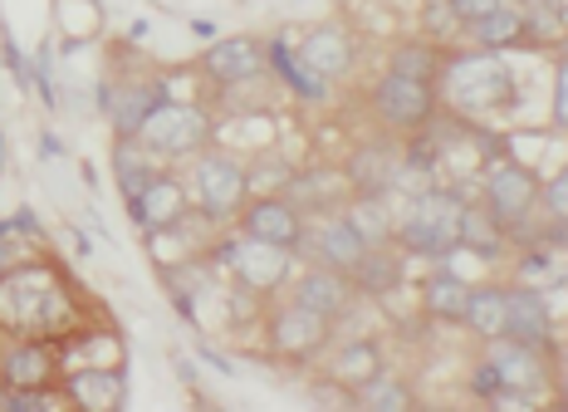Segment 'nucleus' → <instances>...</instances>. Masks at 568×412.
<instances>
[{"label":"nucleus","mask_w":568,"mask_h":412,"mask_svg":"<svg viewBox=\"0 0 568 412\" xmlns=\"http://www.w3.org/2000/svg\"><path fill=\"white\" fill-rule=\"evenodd\" d=\"M353 403L358 408H368V412H407V408H417V393H412V383L402 379V373H377V379H368L353 393Z\"/></svg>","instance_id":"473e14b6"},{"label":"nucleus","mask_w":568,"mask_h":412,"mask_svg":"<svg viewBox=\"0 0 568 412\" xmlns=\"http://www.w3.org/2000/svg\"><path fill=\"white\" fill-rule=\"evenodd\" d=\"M59 349L50 339H16L0 349V383L10 388V408H34L59 388Z\"/></svg>","instance_id":"1a4fd4ad"},{"label":"nucleus","mask_w":568,"mask_h":412,"mask_svg":"<svg viewBox=\"0 0 568 412\" xmlns=\"http://www.w3.org/2000/svg\"><path fill=\"white\" fill-rule=\"evenodd\" d=\"M284 197H290L294 207L304 211V217H328V211H343L348 207V197H353V187H348V177L338 172H324V168H314V172H294L290 182L280 187Z\"/></svg>","instance_id":"4be33fe9"},{"label":"nucleus","mask_w":568,"mask_h":412,"mask_svg":"<svg viewBox=\"0 0 568 412\" xmlns=\"http://www.w3.org/2000/svg\"><path fill=\"white\" fill-rule=\"evenodd\" d=\"M460 251L480 255V261H505V255L515 251L510 235H505V227L480 207V197L460 207Z\"/></svg>","instance_id":"bb28decb"},{"label":"nucleus","mask_w":568,"mask_h":412,"mask_svg":"<svg viewBox=\"0 0 568 412\" xmlns=\"http://www.w3.org/2000/svg\"><path fill=\"white\" fill-rule=\"evenodd\" d=\"M196 69L211 79L216 89H245L260 84L270 74V59H265V40L260 34H226V40L206 44L196 59Z\"/></svg>","instance_id":"2eb2a0df"},{"label":"nucleus","mask_w":568,"mask_h":412,"mask_svg":"<svg viewBox=\"0 0 568 412\" xmlns=\"http://www.w3.org/2000/svg\"><path fill=\"white\" fill-rule=\"evenodd\" d=\"M363 255H368V241L353 231V221L343 217V211H328V217H310V227H304V241H300V251H294V261L324 265V270H338V275H348V270L358 265Z\"/></svg>","instance_id":"f8f14e48"},{"label":"nucleus","mask_w":568,"mask_h":412,"mask_svg":"<svg viewBox=\"0 0 568 412\" xmlns=\"http://www.w3.org/2000/svg\"><path fill=\"white\" fill-rule=\"evenodd\" d=\"M343 177H348L353 197H393L402 187V138H368V143H358L348 152V162H343Z\"/></svg>","instance_id":"dca6fc26"},{"label":"nucleus","mask_w":568,"mask_h":412,"mask_svg":"<svg viewBox=\"0 0 568 412\" xmlns=\"http://www.w3.org/2000/svg\"><path fill=\"white\" fill-rule=\"evenodd\" d=\"M6 300H10V320H16L20 329H54L59 324V300L64 294L54 290V280L44 275L40 265H26L10 275L6 270Z\"/></svg>","instance_id":"f3484780"},{"label":"nucleus","mask_w":568,"mask_h":412,"mask_svg":"<svg viewBox=\"0 0 568 412\" xmlns=\"http://www.w3.org/2000/svg\"><path fill=\"white\" fill-rule=\"evenodd\" d=\"M436 93H442V109H452L456 118H470V123L510 113L519 103L515 69L495 50H476V44L470 50H446Z\"/></svg>","instance_id":"f257e3e1"},{"label":"nucleus","mask_w":568,"mask_h":412,"mask_svg":"<svg viewBox=\"0 0 568 412\" xmlns=\"http://www.w3.org/2000/svg\"><path fill=\"white\" fill-rule=\"evenodd\" d=\"M343 217L368 245H397V202L393 197H348Z\"/></svg>","instance_id":"7c9ffc66"},{"label":"nucleus","mask_w":568,"mask_h":412,"mask_svg":"<svg viewBox=\"0 0 568 412\" xmlns=\"http://www.w3.org/2000/svg\"><path fill=\"white\" fill-rule=\"evenodd\" d=\"M348 280L358 290V300H387L407 280V251L402 245H368V255L348 270Z\"/></svg>","instance_id":"b1692460"},{"label":"nucleus","mask_w":568,"mask_h":412,"mask_svg":"<svg viewBox=\"0 0 568 412\" xmlns=\"http://www.w3.org/2000/svg\"><path fill=\"white\" fill-rule=\"evenodd\" d=\"M318 363H324V383L338 388V393H348V398L387 369V363H383V344H377V339H363V334H353V339L334 334V344H328V353Z\"/></svg>","instance_id":"aec40b11"},{"label":"nucleus","mask_w":568,"mask_h":412,"mask_svg":"<svg viewBox=\"0 0 568 412\" xmlns=\"http://www.w3.org/2000/svg\"><path fill=\"white\" fill-rule=\"evenodd\" d=\"M211 138H216V118L211 109H201V103H186V99H168L152 109V118L142 123L138 143L152 152L158 162H192L196 152L211 148Z\"/></svg>","instance_id":"423d86ee"},{"label":"nucleus","mask_w":568,"mask_h":412,"mask_svg":"<svg viewBox=\"0 0 568 412\" xmlns=\"http://www.w3.org/2000/svg\"><path fill=\"white\" fill-rule=\"evenodd\" d=\"M265 59H270V74H275L300 103H328L334 84H328V79H318L314 69L300 59V50L284 40V34H270V40H265Z\"/></svg>","instance_id":"5701e85b"},{"label":"nucleus","mask_w":568,"mask_h":412,"mask_svg":"<svg viewBox=\"0 0 568 412\" xmlns=\"http://www.w3.org/2000/svg\"><path fill=\"white\" fill-rule=\"evenodd\" d=\"M460 207H466V197L456 187L442 182L417 187L397 207V245L407 255H417V261L442 265L446 255L460 251Z\"/></svg>","instance_id":"f03ea898"},{"label":"nucleus","mask_w":568,"mask_h":412,"mask_svg":"<svg viewBox=\"0 0 568 412\" xmlns=\"http://www.w3.org/2000/svg\"><path fill=\"white\" fill-rule=\"evenodd\" d=\"M480 353L500 373V403H544L554 388V349L519 344V339H485Z\"/></svg>","instance_id":"6e6552de"},{"label":"nucleus","mask_w":568,"mask_h":412,"mask_svg":"<svg viewBox=\"0 0 568 412\" xmlns=\"http://www.w3.org/2000/svg\"><path fill=\"white\" fill-rule=\"evenodd\" d=\"M192 30L201 34V40H211V34H216V26H211V20H192Z\"/></svg>","instance_id":"58836bf2"},{"label":"nucleus","mask_w":568,"mask_h":412,"mask_svg":"<svg viewBox=\"0 0 568 412\" xmlns=\"http://www.w3.org/2000/svg\"><path fill=\"white\" fill-rule=\"evenodd\" d=\"M64 398L69 403H89V408H123L128 403V379H123V369L64 373Z\"/></svg>","instance_id":"c85d7f7f"},{"label":"nucleus","mask_w":568,"mask_h":412,"mask_svg":"<svg viewBox=\"0 0 568 412\" xmlns=\"http://www.w3.org/2000/svg\"><path fill=\"white\" fill-rule=\"evenodd\" d=\"M304 227H310V217H304V211L294 207L284 192H251V202H245L241 217H235V231L241 235L265 241V245H280V251H290V255L300 251Z\"/></svg>","instance_id":"ddd939ff"},{"label":"nucleus","mask_w":568,"mask_h":412,"mask_svg":"<svg viewBox=\"0 0 568 412\" xmlns=\"http://www.w3.org/2000/svg\"><path fill=\"white\" fill-rule=\"evenodd\" d=\"M466 44H476V50H519V44H529V30H525V10H519V0H505L500 10H490V16H480L476 26H466L460 34Z\"/></svg>","instance_id":"a878e982"},{"label":"nucleus","mask_w":568,"mask_h":412,"mask_svg":"<svg viewBox=\"0 0 568 412\" xmlns=\"http://www.w3.org/2000/svg\"><path fill=\"white\" fill-rule=\"evenodd\" d=\"M186 192H192V207L216 227H231L241 217V207L251 202V162H241L226 148H206L186 162Z\"/></svg>","instance_id":"20e7f679"},{"label":"nucleus","mask_w":568,"mask_h":412,"mask_svg":"<svg viewBox=\"0 0 568 412\" xmlns=\"http://www.w3.org/2000/svg\"><path fill=\"white\" fill-rule=\"evenodd\" d=\"M128 217H133V227L148 235H168L172 227H182L186 217H192V192H186V172H172L162 168L158 177H152L148 187L128 202Z\"/></svg>","instance_id":"4468645a"},{"label":"nucleus","mask_w":568,"mask_h":412,"mask_svg":"<svg viewBox=\"0 0 568 412\" xmlns=\"http://www.w3.org/2000/svg\"><path fill=\"white\" fill-rule=\"evenodd\" d=\"M211 255H216L221 265H231L241 294H255V300H270V294H280L284 285H290V275H294V270H290L294 255L290 251H280V245H265V241H251V235H241V231H235V241L216 245Z\"/></svg>","instance_id":"9d476101"},{"label":"nucleus","mask_w":568,"mask_h":412,"mask_svg":"<svg viewBox=\"0 0 568 412\" xmlns=\"http://www.w3.org/2000/svg\"><path fill=\"white\" fill-rule=\"evenodd\" d=\"M168 99L172 93L158 74H123V79H103L99 84V109L113 123V138H138L152 109Z\"/></svg>","instance_id":"9b49d317"},{"label":"nucleus","mask_w":568,"mask_h":412,"mask_svg":"<svg viewBox=\"0 0 568 412\" xmlns=\"http://www.w3.org/2000/svg\"><path fill=\"white\" fill-rule=\"evenodd\" d=\"M294 50H300L304 64H310L318 79H328V84H338V79H348L353 69H358V40H353V30L338 26V20L310 26Z\"/></svg>","instance_id":"6ab92c4d"},{"label":"nucleus","mask_w":568,"mask_h":412,"mask_svg":"<svg viewBox=\"0 0 568 412\" xmlns=\"http://www.w3.org/2000/svg\"><path fill=\"white\" fill-rule=\"evenodd\" d=\"M539 192H544V177L529 162L519 158L485 162L480 207L505 227L510 245H539Z\"/></svg>","instance_id":"7ed1b4c3"},{"label":"nucleus","mask_w":568,"mask_h":412,"mask_svg":"<svg viewBox=\"0 0 568 412\" xmlns=\"http://www.w3.org/2000/svg\"><path fill=\"white\" fill-rule=\"evenodd\" d=\"M505 339L535 349H554V310L539 285H505Z\"/></svg>","instance_id":"412c9836"},{"label":"nucleus","mask_w":568,"mask_h":412,"mask_svg":"<svg viewBox=\"0 0 568 412\" xmlns=\"http://www.w3.org/2000/svg\"><path fill=\"white\" fill-rule=\"evenodd\" d=\"M446 50L452 44H436L426 34H412V40H397L387 50V69L393 74H407V79H422V84H436L442 79V64H446Z\"/></svg>","instance_id":"cd10ccee"},{"label":"nucleus","mask_w":568,"mask_h":412,"mask_svg":"<svg viewBox=\"0 0 568 412\" xmlns=\"http://www.w3.org/2000/svg\"><path fill=\"white\" fill-rule=\"evenodd\" d=\"M422 314L432 324H466V304H470V280H460L456 270L436 265L432 275L417 285Z\"/></svg>","instance_id":"393cba45"},{"label":"nucleus","mask_w":568,"mask_h":412,"mask_svg":"<svg viewBox=\"0 0 568 412\" xmlns=\"http://www.w3.org/2000/svg\"><path fill=\"white\" fill-rule=\"evenodd\" d=\"M519 10H525L529 44H554V40H559V34L568 30L564 0H519Z\"/></svg>","instance_id":"72a5a7b5"},{"label":"nucleus","mask_w":568,"mask_h":412,"mask_svg":"<svg viewBox=\"0 0 568 412\" xmlns=\"http://www.w3.org/2000/svg\"><path fill=\"white\" fill-rule=\"evenodd\" d=\"M480 339H500L505 334V285H470V304H466V324Z\"/></svg>","instance_id":"2f4dec72"},{"label":"nucleus","mask_w":568,"mask_h":412,"mask_svg":"<svg viewBox=\"0 0 568 412\" xmlns=\"http://www.w3.org/2000/svg\"><path fill=\"white\" fill-rule=\"evenodd\" d=\"M554 128L568 133V50L554 64Z\"/></svg>","instance_id":"e433bc0d"},{"label":"nucleus","mask_w":568,"mask_h":412,"mask_svg":"<svg viewBox=\"0 0 568 412\" xmlns=\"http://www.w3.org/2000/svg\"><path fill=\"white\" fill-rule=\"evenodd\" d=\"M290 300H300L304 310L324 314V320H334V329L353 314V304H358V290H353L348 275H338V270H324V265H304L300 275H290V285H284Z\"/></svg>","instance_id":"a211bd4d"},{"label":"nucleus","mask_w":568,"mask_h":412,"mask_svg":"<svg viewBox=\"0 0 568 412\" xmlns=\"http://www.w3.org/2000/svg\"><path fill=\"white\" fill-rule=\"evenodd\" d=\"M422 34L436 40V44H456L460 34H466V26H460L456 10H452V0H426L422 6Z\"/></svg>","instance_id":"f704fd0d"},{"label":"nucleus","mask_w":568,"mask_h":412,"mask_svg":"<svg viewBox=\"0 0 568 412\" xmlns=\"http://www.w3.org/2000/svg\"><path fill=\"white\" fill-rule=\"evenodd\" d=\"M260 334H265V349L270 359L280 363H294V369H310V363H318L328 353V344H334V320H324V314L304 310L300 300H275L265 310V324H260Z\"/></svg>","instance_id":"39448f33"},{"label":"nucleus","mask_w":568,"mask_h":412,"mask_svg":"<svg viewBox=\"0 0 568 412\" xmlns=\"http://www.w3.org/2000/svg\"><path fill=\"white\" fill-rule=\"evenodd\" d=\"M505 0H452V10H456V20L460 26H476L480 16H490V10H500Z\"/></svg>","instance_id":"4c0bfd02"},{"label":"nucleus","mask_w":568,"mask_h":412,"mask_svg":"<svg viewBox=\"0 0 568 412\" xmlns=\"http://www.w3.org/2000/svg\"><path fill=\"white\" fill-rule=\"evenodd\" d=\"M158 172H162V162L152 158V152L138 143V138H113V182H118V197H123V207L133 202V197Z\"/></svg>","instance_id":"c756f323"},{"label":"nucleus","mask_w":568,"mask_h":412,"mask_svg":"<svg viewBox=\"0 0 568 412\" xmlns=\"http://www.w3.org/2000/svg\"><path fill=\"white\" fill-rule=\"evenodd\" d=\"M466 388H470V398H480V403H500V373H495V363L485 359V353L470 363Z\"/></svg>","instance_id":"c9c22d12"},{"label":"nucleus","mask_w":568,"mask_h":412,"mask_svg":"<svg viewBox=\"0 0 568 412\" xmlns=\"http://www.w3.org/2000/svg\"><path fill=\"white\" fill-rule=\"evenodd\" d=\"M368 109H373L377 123H383V133L412 138V133H426L432 118L442 113V93H436V84H422V79L383 69L368 89Z\"/></svg>","instance_id":"0eeeda50"}]
</instances>
